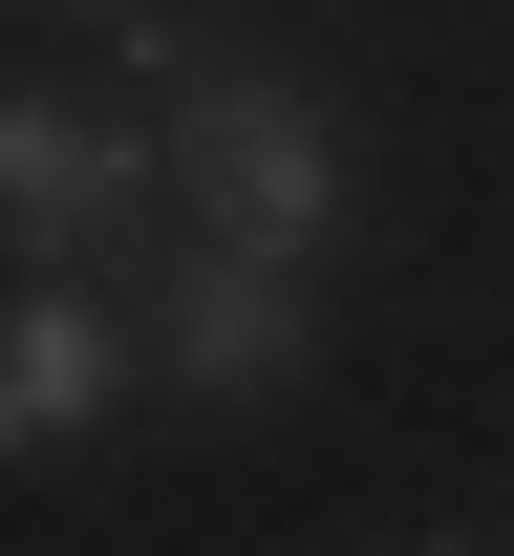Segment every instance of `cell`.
Wrapping results in <instances>:
<instances>
[{
	"label": "cell",
	"instance_id": "1",
	"mask_svg": "<svg viewBox=\"0 0 514 556\" xmlns=\"http://www.w3.org/2000/svg\"><path fill=\"white\" fill-rule=\"evenodd\" d=\"M150 129H172V214H193V236L343 257V214H365V150H343V108H322L300 65H236V43H215V65L172 86Z\"/></svg>",
	"mask_w": 514,
	"mask_h": 556
},
{
	"label": "cell",
	"instance_id": "5",
	"mask_svg": "<svg viewBox=\"0 0 514 556\" xmlns=\"http://www.w3.org/2000/svg\"><path fill=\"white\" fill-rule=\"evenodd\" d=\"M43 22H108V43H172L193 0H43Z\"/></svg>",
	"mask_w": 514,
	"mask_h": 556
},
{
	"label": "cell",
	"instance_id": "4",
	"mask_svg": "<svg viewBox=\"0 0 514 556\" xmlns=\"http://www.w3.org/2000/svg\"><path fill=\"white\" fill-rule=\"evenodd\" d=\"M150 386V321L108 278H22V321H0V450H86V428Z\"/></svg>",
	"mask_w": 514,
	"mask_h": 556
},
{
	"label": "cell",
	"instance_id": "3",
	"mask_svg": "<svg viewBox=\"0 0 514 556\" xmlns=\"http://www.w3.org/2000/svg\"><path fill=\"white\" fill-rule=\"evenodd\" d=\"M108 300L150 321V386L172 407H279L300 364H322V257H258V236H172Z\"/></svg>",
	"mask_w": 514,
	"mask_h": 556
},
{
	"label": "cell",
	"instance_id": "2",
	"mask_svg": "<svg viewBox=\"0 0 514 556\" xmlns=\"http://www.w3.org/2000/svg\"><path fill=\"white\" fill-rule=\"evenodd\" d=\"M0 236H22V278L172 257V236H193V214H172V129H129V86H22V108H0Z\"/></svg>",
	"mask_w": 514,
	"mask_h": 556
}]
</instances>
